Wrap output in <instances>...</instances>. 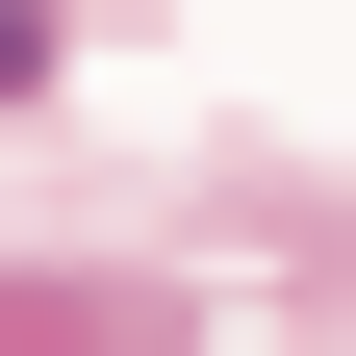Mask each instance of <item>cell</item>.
<instances>
[{"instance_id":"6da1fadb","label":"cell","mask_w":356,"mask_h":356,"mask_svg":"<svg viewBox=\"0 0 356 356\" xmlns=\"http://www.w3.org/2000/svg\"><path fill=\"white\" fill-rule=\"evenodd\" d=\"M26 51H51V26H26V0H0V102H26Z\"/></svg>"}]
</instances>
